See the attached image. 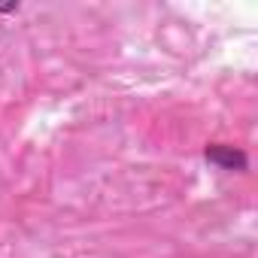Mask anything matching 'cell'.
Wrapping results in <instances>:
<instances>
[{"instance_id": "1", "label": "cell", "mask_w": 258, "mask_h": 258, "mask_svg": "<svg viewBox=\"0 0 258 258\" xmlns=\"http://www.w3.org/2000/svg\"><path fill=\"white\" fill-rule=\"evenodd\" d=\"M204 155H207V161H213V164H219L225 170H246V155L240 149H234V146L213 143V146H207Z\"/></svg>"}]
</instances>
